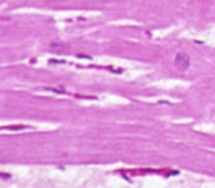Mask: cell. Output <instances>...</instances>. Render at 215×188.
<instances>
[{"instance_id": "6da1fadb", "label": "cell", "mask_w": 215, "mask_h": 188, "mask_svg": "<svg viewBox=\"0 0 215 188\" xmlns=\"http://www.w3.org/2000/svg\"><path fill=\"white\" fill-rule=\"evenodd\" d=\"M175 66L180 71H187L190 67V57L187 56L185 52H178L177 56H175Z\"/></svg>"}, {"instance_id": "3957f363", "label": "cell", "mask_w": 215, "mask_h": 188, "mask_svg": "<svg viewBox=\"0 0 215 188\" xmlns=\"http://www.w3.org/2000/svg\"><path fill=\"white\" fill-rule=\"evenodd\" d=\"M46 91H51V93H59V94H64V93H66L62 87H46Z\"/></svg>"}, {"instance_id": "277c9868", "label": "cell", "mask_w": 215, "mask_h": 188, "mask_svg": "<svg viewBox=\"0 0 215 188\" xmlns=\"http://www.w3.org/2000/svg\"><path fill=\"white\" fill-rule=\"evenodd\" d=\"M2 178H4V180H9L10 175H9V173H2Z\"/></svg>"}, {"instance_id": "7a4b0ae2", "label": "cell", "mask_w": 215, "mask_h": 188, "mask_svg": "<svg viewBox=\"0 0 215 188\" xmlns=\"http://www.w3.org/2000/svg\"><path fill=\"white\" fill-rule=\"evenodd\" d=\"M4 129H10V131H22V129H27V126H24V124H15V126H5Z\"/></svg>"}]
</instances>
